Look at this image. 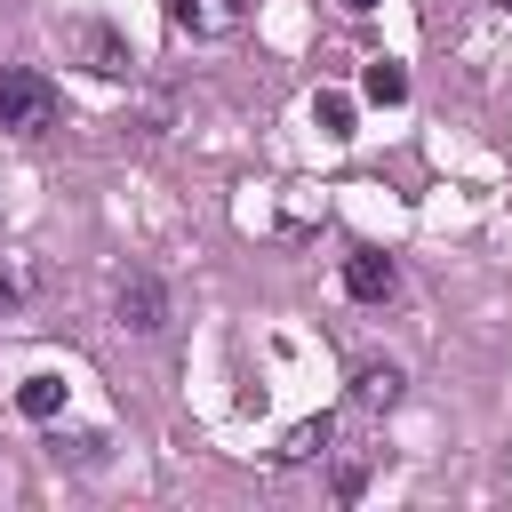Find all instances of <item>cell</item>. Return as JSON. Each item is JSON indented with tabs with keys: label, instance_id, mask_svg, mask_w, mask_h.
Instances as JSON below:
<instances>
[{
	"label": "cell",
	"instance_id": "1",
	"mask_svg": "<svg viewBox=\"0 0 512 512\" xmlns=\"http://www.w3.org/2000/svg\"><path fill=\"white\" fill-rule=\"evenodd\" d=\"M0 128L8 136H48L56 128V80L32 64H0Z\"/></svg>",
	"mask_w": 512,
	"mask_h": 512
},
{
	"label": "cell",
	"instance_id": "2",
	"mask_svg": "<svg viewBox=\"0 0 512 512\" xmlns=\"http://www.w3.org/2000/svg\"><path fill=\"white\" fill-rule=\"evenodd\" d=\"M112 320L128 328V336H160L168 328V288H160V272H120L112 280Z\"/></svg>",
	"mask_w": 512,
	"mask_h": 512
},
{
	"label": "cell",
	"instance_id": "3",
	"mask_svg": "<svg viewBox=\"0 0 512 512\" xmlns=\"http://www.w3.org/2000/svg\"><path fill=\"white\" fill-rule=\"evenodd\" d=\"M344 288H352L360 304H392V296H400V264H392L384 248H352V256H344Z\"/></svg>",
	"mask_w": 512,
	"mask_h": 512
},
{
	"label": "cell",
	"instance_id": "4",
	"mask_svg": "<svg viewBox=\"0 0 512 512\" xmlns=\"http://www.w3.org/2000/svg\"><path fill=\"white\" fill-rule=\"evenodd\" d=\"M168 16H176V32H192V40H224V32H240L248 0H168Z\"/></svg>",
	"mask_w": 512,
	"mask_h": 512
},
{
	"label": "cell",
	"instance_id": "5",
	"mask_svg": "<svg viewBox=\"0 0 512 512\" xmlns=\"http://www.w3.org/2000/svg\"><path fill=\"white\" fill-rule=\"evenodd\" d=\"M400 392H408V376H400L392 360H360V368H352V408L384 416V408H400Z\"/></svg>",
	"mask_w": 512,
	"mask_h": 512
},
{
	"label": "cell",
	"instance_id": "6",
	"mask_svg": "<svg viewBox=\"0 0 512 512\" xmlns=\"http://www.w3.org/2000/svg\"><path fill=\"white\" fill-rule=\"evenodd\" d=\"M72 40H80L88 72H104V80H120V72H128V40H120V32H104V24H72Z\"/></svg>",
	"mask_w": 512,
	"mask_h": 512
},
{
	"label": "cell",
	"instance_id": "7",
	"mask_svg": "<svg viewBox=\"0 0 512 512\" xmlns=\"http://www.w3.org/2000/svg\"><path fill=\"white\" fill-rule=\"evenodd\" d=\"M328 448H336V416H304V424H288L280 464H312V456H328Z\"/></svg>",
	"mask_w": 512,
	"mask_h": 512
},
{
	"label": "cell",
	"instance_id": "8",
	"mask_svg": "<svg viewBox=\"0 0 512 512\" xmlns=\"http://www.w3.org/2000/svg\"><path fill=\"white\" fill-rule=\"evenodd\" d=\"M360 96H368V104H408V72H400V56H368Z\"/></svg>",
	"mask_w": 512,
	"mask_h": 512
},
{
	"label": "cell",
	"instance_id": "9",
	"mask_svg": "<svg viewBox=\"0 0 512 512\" xmlns=\"http://www.w3.org/2000/svg\"><path fill=\"white\" fill-rule=\"evenodd\" d=\"M56 408H64V376H24V384H16V416L48 424Z\"/></svg>",
	"mask_w": 512,
	"mask_h": 512
},
{
	"label": "cell",
	"instance_id": "10",
	"mask_svg": "<svg viewBox=\"0 0 512 512\" xmlns=\"http://www.w3.org/2000/svg\"><path fill=\"white\" fill-rule=\"evenodd\" d=\"M32 288H40V264L32 256H0V312H16Z\"/></svg>",
	"mask_w": 512,
	"mask_h": 512
},
{
	"label": "cell",
	"instance_id": "11",
	"mask_svg": "<svg viewBox=\"0 0 512 512\" xmlns=\"http://www.w3.org/2000/svg\"><path fill=\"white\" fill-rule=\"evenodd\" d=\"M312 120H320L328 136H352V120H360V112H352V96H344V88H320V96H312Z\"/></svg>",
	"mask_w": 512,
	"mask_h": 512
},
{
	"label": "cell",
	"instance_id": "12",
	"mask_svg": "<svg viewBox=\"0 0 512 512\" xmlns=\"http://www.w3.org/2000/svg\"><path fill=\"white\" fill-rule=\"evenodd\" d=\"M56 464H72V472H96V464H104V432H72V440H56Z\"/></svg>",
	"mask_w": 512,
	"mask_h": 512
},
{
	"label": "cell",
	"instance_id": "13",
	"mask_svg": "<svg viewBox=\"0 0 512 512\" xmlns=\"http://www.w3.org/2000/svg\"><path fill=\"white\" fill-rule=\"evenodd\" d=\"M344 8H352V16H368V8H376V0H344Z\"/></svg>",
	"mask_w": 512,
	"mask_h": 512
}]
</instances>
